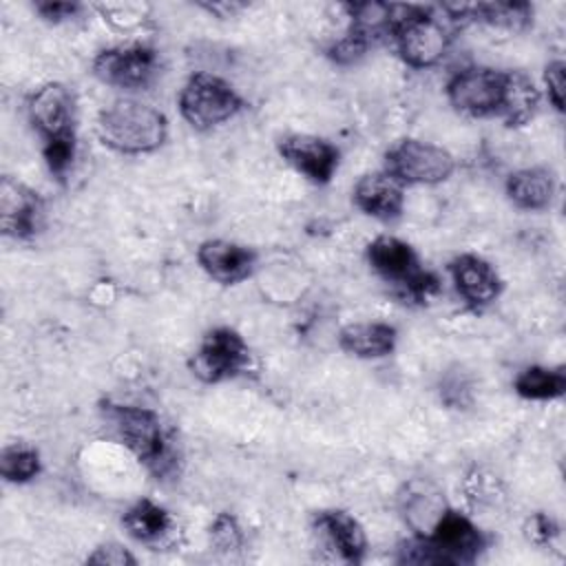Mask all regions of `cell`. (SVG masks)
Returning a JSON list of instances; mask_svg holds the SVG:
<instances>
[{
    "label": "cell",
    "instance_id": "cell-1",
    "mask_svg": "<svg viewBox=\"0 0 566 566\" xmlns=\"http://www.w3.org/2000/svg\"><path fill=\"white\" fill-rule=\"evenodd\" d=\"M27 115L42 139L49 172L64 179L75 159V97L62 82H46L27 99Z\"/></svg>",
    "mask_w": 566,
    "mask_h": 566
},
{
    "label": "cell",
    "instance_id": "cell-2",
    "mask_svg": "<svg viewBox=\"0 0 566 566\" xmlns=\"http://www.w3.org/2000/svg\"><path fill=\"white\" fill-rule=\"evenodd\" d=\"M99 411L126 449L157 480L177 473V464L181 460L179 447L153 409L102 400Z\"/></svg>",
    "mask_w": 566,
    "mask_h": 566
},
{
    "label": "cell",
    "instance_id": "cell-3",
    "mask_svg": "<svg viewBox=\"0 0 566 566\" xmlns=\"http://www.w3.org/2000/svg\"><path fill=\"white\" fill-rule=\"evenodd\" d=\"M484 544L486 539L482 531L467 515L447 509L427 535L416 533L400 542L398 562L418 566L473 564Z\"/></svg>",
    "mask_w": 566,
    "mask_h": 566
},
{
    "label": "cell",
    "instance_id": "cell-4",
    "mask_svg": "<svg viewBox=\"0 0 566 566\" xmlns=\"http://www.w3.org/2000/svg\"><path fill=\"white\" fill-rule=\"evenodd\" d=\"M99 139L124 155L157 150L168 135V122L161 111L139 99H117L97 115Z\"/></svg>",
    "mask_w": 566,
    "mask_h": 566
},
{
    "label": "cell",
    "instance_id": "cell-5",
    "mask_svg": "<svg viewBox=\"0 0 566 566\" xmlns=\"http://www.w3.org/2000/svg\"><path fill=\"white\" fill-rule=\"evenodd\" d=\"M367 261L371 270L382 281H387L405 303H427L440 292L438 274L424 270L416 250L398 237H376L367 245Z\"/></svg>",
    "mask_w": 566,
    "mask_h": 566
},
{
    "label": "cell",
    "instance_id": "cell-6",
    "mask_svg": "<svg viewBox=\"0 0 566 566\" xmlns=\"http://www.w3.org/2000/svg\"><path fill=\"white\" fill-rule=\"evenodd\" d=\"M396 49L413 69L436 66L449 49L451 33L447 22L431 7L422 4H391Z\"/></svg>",
    "mask_w": 566,
    "mask_h": 566
},
{
    "label": "cell",
    "instance_id": "cell-7",
    "mask_svg": "<svg viewBox=\"0 0 566 566\" xmlns=\"http://www.w3.org/2000/svg\"><path fill=\"white\" fill-rule=\"evenodd\" d=\"M243 108L230 82L212 73H192L179 93L181 117L199 130H210L232 119Z\"/></svg>",
    "mask_w": 566,
    "mask_h": 566
},
{
    "label": "cell",
    "instance_id": "cell-8",
    "mask_svg": "<svg viewBox=\"0 0 566 566\" xmlns=\"http://www.w3.org/2000/svg\"><path fill=\"white\" fill-rule=\"evenodd\" d=\"M385 170L402 186H433L451 177L455 159L442 146L407 137L387 148Z\"/></svg>",
    "mask_w": 566,
    "mask_h": 566
},
{
    "label": "cell",
    "instance_id": "cell-9",
    "mask_svg": "<svg viewBox=\"0 0 566 566\" xmlns=\"http://www.w3.org/2000/svg\"><path fill=\"white\" fill-rule=\"evenodd\" d=\"M250 363L252 354L243 336L232 327H214L203 334L188 367L203 382H221L245 374Z\"/></svg>",
    "mask_w": 566,
    "mask_h": 566
},
{
    "label": "cell",
    "instance_id": "cell-10",
    "mask_svg": "<svg viewBox=\"0 0 566 566\" xmlns=\"http://www.w3.org/2000/svg\"><path fill=\"white\" fill-rule=\"evenodd\" d=\"M159 71V57L146 44H119L104 49L93 60V75L117 88H142L153 82Z\"/></svg>",
    "mask_w": 566,
    "mask_h": 566
},
{
    "label": "cell",
    "instance_id": "cell-11",
    "mask_svg": "<svg viewBox=\"0 0 566 566\" xmlns=\"http://www.w3.org/2000/svg\"><path fill=\"white\" fill-rule=\"evenodd\" d=\"M502 93V71L491 66H469L447 82L449 104L469 117H489L497 113Z\"/></svg>",
    "mask_w": 566,
    "mask_h": 566
},
{
    "label": "cell",
    "instance_id": "cell-12",
    "mask_svg": "<svg viewBox=\"0 0 566 566\" xmlns=\"http://www.w3.org/2000/svg\"><path fill=\"white\" fill-rule=\"evenodd\" d=\"M44 221V201L27 184L4 175L0 179V223L7 237L33 239Z\"/></svg>",
    "mask_w": 566,
    "mask_h": 566
},
{
    "label": "cell",
    "instance_id": "cell-13",
    "mask_svg": "<svg viewBox=\"0 0 566 566\" xmlns=\"http://www.w3.org/2000/svg\"><path fill=\"white\" fill-rule=\"evenodd\" d=\"M279 155L296 172L318 186L334 177L340 159V153L332 142L307 133H294L279 139Z\"/></svg>",
    "mask_w": 566,
    "mask_h": 566
},
{
    "label": "cell",
    "instance_id": "cell-14",
    "mask_svg": "<svg viewBox=\"0 0 566 566\" xmlns=\"http://www.w3.org/2000/svg\"><path fill=\"white\" fill-rule=\"evenodd\" d=\"M197 261L212 281L221 285H234L252 276L256 254L248 245L234 241L208 239L197 248Z\"/></svg>",
    "mask_w": 566,
    "mask_h": 566
},
{
    "label": "cell",
    "instance_id": "cell-15",
    "mask_svg": "<svg viewBox=\"0 0 566 566\" xmlns=\"http://www.w3.org/2000/svg\"><path fill=\"white\" fill-rule=\"evenodd\" d=\"M442 13H447L449 22H480L502 31H524L533 22V4L522 0L506 2H460V4H442Z\"/></svg>",
    "mask_w": 566,
    "mask_h": 566
},
{
    "label": "cell",
    "instance_id": "cell-16",
    "mask_svg": "<svg viewBox=\"0 0 566 566\" xmlns=\"http://www.w3.org/2000/svg\"><path fill=\"white\" fill-rule=\"evenodd\" d=\"M458 294L471 310L489 307L502 294V279L495 268L478 254H460L449 265Z\"/></svg>",
    "mask_w": 566,
    "mask_h": 566
},
{
    "label": "cell",
    "instance_id": "cell-17",
    "mask_svg": "<svg viewBox=\"0 0 566 566\" xmlns=\"http://www.w3.org/2000/svg\"><path fill=\"white\" fill-rule=\"evenodd\" d=\"M354 203L374 219L391 221L402 212L405 186L387 170L367 172L354 186Z\"/></svg>",
    "mask_w": 566,
    "mask_h": 566
},
{
    "label": "cell",
    "instance_id": "cell-18",
    "mask_svg": "<svg viewBox=\"0 0 566 566\" xmlns=\"http://www.w3.org/2000/svg\"><path fill=\"white\" fill-rule=\"evenodd\" d=\"M314 528L329 548L347 564H360L367 551V537L360 522L343 509H325L314 515Z\"/></svg>",
    "mask_w": 566,
    "mask_h": 566
},
{
    "label": "cell",
    "instance_id": "cell-19",
    "mask_svg": "<svg viewBox=\"0 0 566 566\" xmlns=\"http://www.w3.org/2000/svg\"><path fill=\"white\" fill-rule=\"evenodd\" d=\"M398 509L402 520L418 535H427L449 506L444 493L436 484L429 480H409L398 491Z\"/></svg>",
    "mask_w": 566,
    "mask_h": 566
},
{
    "label": "cell",
    "instance_id": "cell-20",
    "mask_svg": "<svg viewBox=\"0 0 566 566\" xmlns=\"http://www.w3.org/2000/svg\"><path fill=\"white\" fill-rule=\"evenodd\" d=\"M539 108V88L524 71H502V93L497 117L509 128L526 126Z\"/></svg>",
    "mask_w": 566,
    "mask_h": 566
},
{
    "label": "cell",
    "instance_id": "cell-21",
    "mask_svg": "<svg viewBox=\"0 0 566 566\" xmlns=\"http://www.w3.org/2000/svg\"><path fill=\"white\" fill-rule=\"evenodd\" d=\"M398 332L389 323H349L338 332L343 352L356 358H382L396 349Z\"/></svg>",
    "mask_w": 566,
    "mask_h": 566
},
{
    "label": "cell",
    "instance_id": "cell-22",
    "mask_svg": "<svg viewBox=\"0 0 566 566\" xmlns=\"http://www.w3.org/2000/svg\"><path fill=\"white\" fill-rule=\"evenodd\" d=\"M506 197L522 210H544L555 197V175L542 166L515 170L506 179Z\"/></svg>",
    "mask_w": 566,
    "mask_h": 566
},
{
    "label": "cell",
    "instance_id": "cell-23",
    "mask_svg": "<svg viewBox=\"0 0 566 566\" xmlns=\"http://www.w3.org/2000/svg\"><path fill=\"white\" fill-rule=\"evenodd\" d=\"M122 526L133 539L157 546L164 539H168V535L175 528V522L164 506L155 504L148 497H142L126 509V513L122 515Z\"/></svg>",
    "mask_w": 566,
    "mask_h": 566
},
{
    "label": "cell",
    "instance_id": "cell-24",
    "mask_svg": "<svg viewBox=\"0 0 566 566\" xmlns=\"http://www.w3.org/2000/svg\"><path fill=\"white\" fill-rule=\"evenodd\" d=\"M349 18V33L363 40L367 46L378 44L380 40H391L394 31V11L391 2H352L345 4Z\"/></svg>",
    "mask_w": 566,
    "mask_h": 566
},
{
    "label": "cell",
    "instance_id": "cell-25",
    "mask_svg": "<svg viewBox=\"0 0 566 566\" xmlns=\"http://www.w3.org/2000/svg\"><path fill=\"white\" fill-rule=\"evenodd\" d=\"M513 389L517 396L526 400H553L564 396L566 391V376L562 369L548 367H526L517 374Z\"/></svg>",
    "mask_w": 566,
    "mask_h": 566
},
{
    "label": "cell",
    "instance_id": "cell-26",
    "mask_svg": "<svg viewBox=\"0 0 566 566\" xmlns=\"http://www.w3.org/2000/svg\"><path fill=\"white\" fill-rule=\"evenodd\" d=\"M0 471H2V478L11 484L31 482L42 471V460H40L38 449H33L24 442L7 444L2 449Z\"/></svg>",
    "mask_w": 566,
    "mask_h": 566
},
{
    "label": "cell",
    "instance_id": "cell-27",
    "mask_svg": "<svg viewBox=\"0 0 566 566\" xmlns=\"http://www.w3.org/2000/svg\"><path fill=\"white\" fill-rule=\"evenodd\" d=\"M210 542L221 553H234L243 546V528L232 513H219L210 526Z\"/></svg>",
    "mask_w": 566,
    "mask_h": 566
},
{
    "label": "cell",
    "instance_id": "cell-28",
    "mask_svg": "<svg viewBox=\"0 0 566 566\" xmlns=\"http://www.w3.org/2000/svg\"><path fill=\"white\" fill-rule=\"evenodd\" d=\"M367 51H369V46H367L363 40H358L356 35H352V33L347 31L340 40H336V42L327 49V55H329V60H334L336 64L347 66V64L358 62Z\"/></svg>",
    "mask_w": 566,
    "mask_h": 566
},
{
    "label": "cell",
    "instance_id": "cell-29",
    "mask_svg": "<svg viewBox=\"0 0 566 566\" xmlns=\"http://www.w3.org/2000/svg\"><path fill=\"white\" fill-rule=\"evenodd\" d=\"M564 71L566 66L562 60H553L544 69V86H546L548 99L559 113L564 111Z\"/></svg>",
    "mask_w": 566,
    "mask_h": 566
},
{
    "label": "cell",
    "instance_id": "cell-30",
    "mask_svg": "<svg viewBox=\"0 0 566 566\" xmlns=\"http://www.w3.org/2000/svg\"><path fill=\"white\" fill-rule=\"evenodd\" d=\"M86 562L88 564H106V566H133V564H137V559L124 546L113 544V542L97 546L95 553H91L86 557Z\"/></svg>",
    "mask_w": 566,
    "mask_h": 566
},
{
    "label": "cell",
    "instance_id": "cell-31",
    "mask_svg": "<svg viewBox=\"0 0 566 566\" xmlns=\"http://www.w3.org/2000/svg\"><path fill=\"white\" fill-rule=\"evenodd\" d=\"M526 537L533 542V544H548L553 537H557V524L553 517H548L546 513H535L533 517H528L526 526Z\"/></svg>",
    "mask_w": 566,
    "mask_h": 566
},
{
    "label": "cell",
    "instance_id": "cell-32",
    "mask_svg": "<svg viewBox=\"0 0 566 566\" xmlns=\"http://www.w3.org/2000/svg\"><path fill=\"white\" fill-rule=\"evenodd\" d=\"M33 9L42 20L57 24L75 18L82 11V4L80 2H35Z\"/></svg>",
    "mask_w": 566,
    "mask_h": 566
},
{
    "label": "cell",
    "instance_id": "cell-33",
    "mask_svg": "<svg viewBox=\"0 0 566 566\" xmlns=\"http://www.w3.org/2000/svg\"><path fill=\"white\" fill-rule=\"evenodd\" d=\"M203 9H208L210 13H217L219 18H230L232 13H237V11H241L245 4H241V2H212V4H201Z\"/></svg>",
    "mask_w": 566,
    "mask_h": 566
}]
</instances>
